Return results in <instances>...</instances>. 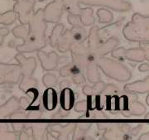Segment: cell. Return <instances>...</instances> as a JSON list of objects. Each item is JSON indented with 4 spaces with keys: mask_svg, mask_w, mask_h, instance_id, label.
Returning <instances> with one entry per match:
<instances>
[{
    "mask_svg": "<svg viewBox=\"0 0 149 140\" xmlns=\"http://www.w3.org/2000/svg\"><path fill=\"white\" fill-rule=\"evenodd\" d=\"M28 25L29 29L24 42L16 47L17 51L20 53H32L42 50L47 45L46 37L47 26L43 17L42 11H37Z\"/></svg>",
    "mask_w": 149,
    "mask_h": 140,
    "instance_id": "cell-1",
    "label": "cell"
},
{
    "mask_svg": "<svg viewBox=\"0 0 149 140\" xmlns=\"http://www.w3.org/2000/svg\"><path fill=\"white\" fill-rule=\"evenodd\" d=\"M123 34L131 42H148V17L142 16L139 13L134 14L132 21L123 28Z\"/></svg>",
    "mask_w": 149,
    "mask_h": 140,
    "instance_id": "cell-2",
    "label": "cell"
},
{
    "mask_svg": "<svg viewBox=\"0 0 149 140\" xmlns=\"http://www.w3.org/2000/svg\"><path fill=\"white\" fill-rule=\"evenodd\" d=\"M99 31L100 28L97 26H94L91 27L89 35H87V49L91 54L95 56L96 57L104 56L105 55L112 52L119 43L118 39L115 38H111L104 42H102Z\"/></svg>",
    "mask_w": 149,
    "mask_h": 140,
    "instance_id": "cell-3",
    "label": "cell"
},
{
    "mask_svg": "<svg viewBox=\"0 0 149 140\" xmlns=\"http://www.w3.org/2000/svg\"><path fill=\"white\" fill-rule=\"evenodd\" d=\"M95 62L108 77L115 81L124 82L130 80L132 76L131 71L128 68L113 60L104 56H98L95 58Z\"/></svg>",
    "mask_w": 149,
    "mask_h": 140,
    "instance_id": "cell-4",
    "label": "cell"
},
{
    "mask_svg": "<svg viewBox=\"0 0 149 140\" xmlns=\"http://www.w3.org/2000/svg\"><path fill=\"white\" fill-rule=\"evenodd\" d=\"M87 32L84 27L79 25H73L70 30H66L64 33H61L57 38L56 48L61 52H66L70 47L76 42H83L87 38Z\"/></svg>",
    "mask_w": 149,
    "mask_h": 140,
    "instance_id": "cell-5",
    "label": "cell"
},
{
    "mask_svg": "<svg viewBox=\"0 0 149 140\" xmlns=\"http://www.w3.org/2000/svg\"><path fill=\"white\" fill-rule=\"evenodd\" d=\"M112 56L118 59H127L136 62H141L145 60H148V51H146L142 47L132 48L125 50L124 48L113 49L112 51Z\"/></svg>",
    "mask_w": 149,
    "mask_h": 140,
    "instance_id": "cell-6",
    "label": "cell"
},
{
    "mask_svg": "<svg viewBox=\"0 0 149 140\" xmlns=\"http://www.w3.org/2000/svg\"><path fill=\"white\" fill-rule=\"evenodd\" d=\"M0 66L5 73H1L0 75V84L3 83H17L22 76L21 68L19 65L15 64H1Z\"/></svg>",
    "mask_w": 149,
    "mask_h": 140,
    "instance_id": "cell-7",
    "label": "cell"
},
{
    "mask_svg": "<svg viewBox=\"0 0 149 140\" xmlns=\"http://www.w3.org/2000/svg\"><path fill=\"white\" fill-rule=\"evenodd\" d=\"M37 56L41 62L42 67L46 70H53L58 66L60 57L55 52H52L49 54L42 52V50L37 51Z\"/></svg>",
    "mask_w": 149,
    "mask_h": 140,
    "instance_id": "cell-8",
    "label": "cell"
},
{
    "mask_svg": "<svg viewBox=\"0 0 149 140\" xmlns=\"http://www.w3.org/2000/svg\"><path fill=\"white\" fill-rule=\"evenodd\" d=\"M15 59L18 61L20 68H21L22 75H27V76H32V74L37 67V62L34 57L27 58L24 56L22 53L18 52L16 55Z\"/></svg>",
    "mask_w": 149,
    "mask_h": 140,
    "instance_id": "cell-9",
    "label": "cell"
},
{
    "mask_svg": "<svg viewBox=\"0 0 149 140\" xmlns=\"http://www.w3.org/2000/svg\"><path fill=\"white\" fill-rule=\"evenodd\" d=\"M74 101H75V95L73 90L69 87L63 88L61 90L60 95L61 109L63 111L70 112V109L74 107Z\"/></svg>",
    "mask_w": 149,
    "mask_h": 140,
    "instance_id": "cell-10",
    "label": "cell"
},
{
    "mask_svg": "<svg viewBox=\"0 0 149 140\" xmlns=\"http://www.w3.org/2000/svg\"><path fill=\"white\" fill-rule=\"evenodd\" d=\"M42 100L43 107L46 110L53 111L57 106V103H58L57 92L52 87H48L43 92Z\"/></svg>",
    "mask_w": 149,
    "mask_h": 140,
    "instance_id": "cell-11",
    "label": "cell"
},
{
    "mask_svg": "<svg viewBox=\"0 0 149 140\" xmlns=\"http://www.w3.org/2000/svg\"><path fill=\"white\" fill-rule=\"evenodd\" d=\"M124 91L129 93H139L145 94L148 92V76L143 81H138L128 84L124 86Z\"/></svg>",
    "mask_w": 149,
    "mask_h": 140,
    "instance_id": "cell-12",
    "label": "cell"
},
{
    "mask_svg": "<svg viewBox=\"0 0 149 140\" xmlns=\"http://www.w3.org/2000/svg\"><path fill=\"white\" fill-rule=\"evenodd\" d=\"M87 70V77L91 83H96L100 81V75L97 70V65L95 61H90L86 65Z\"/></svg>",
    "mask_w": 149,
    "mask_h": 140,
    "instance_id": "cell-13",
    "label": "cell"
},
{
    "mask_svg": "<svg viewBox=\"0 0 149 140\" xmlns=\"http://www.w3.org/2000/svg\"><path fill=\"white\" fill-rule=\"evenodd\" d=\"M106 109L109 112H117L120 110L119 108V97L112 94V95H107L106 99Z\"/></svg>",
    "mask_w": 149,
    "mask_h": 140,
    "instance_id": "cell-14",
    "label": "cell"
},
{
    "mask_svg": "<svg viewBox=\"0 0 149 140\" xmlns=\"http://www.w3.org/2000/svg\"><path fill=\"white\" fill-rule=\"evenodd\" d=\"M146 111V108L143 105V104L138 102V101H133L129 104V109L128 112H130L128 114V116L130 115H142Z\"/></svg>",
    "mask_w": 149,
    "mask_h": 140,
    "instance_id": "cell-15",
    "label": "cell"
},
{
    "mask_svg": "<svg viewBox=\"0 0 149 140\" xmlns=\"http://www.w3.org/2000/svg\"><path fill=\"white\" fill-rule=\"evenodd\" d=\"M63 29H64V25L63 24H58L53 28L52 35L48 38V42L51 45L52 47L56 48V44L57 38L60 36V34L62 32Z\"/></svg>",
    "mask_w": 149,
    "mask_h": 140,
    "instance_id": "cell-16",
    "label": "cell"
},
{
    "mask_svg": "<svg viewBox=\"0 0 149 140\" xmlns=\"http://www.w3.org/2000/svg\"><path fill=\"white\" fill-rule=\"evenodd\" d=\"M37 80H35L32 76L22 75L21 83L19 86V89L23 92H26L27 89L33 87V86H37Z\"/></svg>",
    "mask_w": 149,
    "mask_h": 140,
    "instance_id": "cell-17",
    "label": "cell"
},
{
    "mask_svg": "<svg viewBox=\"0 0 149 140\" xmlns=\"http://www.w3.org/2000/svg\"><path fill=\"white\" fill-rule=\"evenodd\" d=\"M80 72V70L73 63H70L69 65H66L63 66L61 70H60V74L61 76L63 77H66V76H69L71 75L73 76L75 74Z\"/></svg>",
    "mask_w": 149,
    "mask_h": 140,
    "instance_id": "cell-18",
    "label": "cell"
},
{
    "mask_svg": "<svg viewBox=\"0 0 149 140\" xmlns=\"http://www.w3.org/2000/svg\"><path fill=\"white\" fill-rule=\"evenodd\" d=\"M28 27H27V24H22V26H17L15 28L13 29V35L18 38H22L23 41L26 39L28 32Z\"/></svg>",
    "mask_w": 149,
    "mask_h": 140,
    "instance_id": "cell-19",
    "label": "cell"
},
{
    "mask_svg": "<svg viewBox=\"0 0 149 140\" xmlns=\"http://www.w3.org/2000/svg\"><path fill=\"white\" fill-rule=\"evenodd\" d=\"M16 20V14L13 12H8L3 16L0 15V23H3L5 25H10Z\"/></svg>",
    "mask_w": 149,
    "mask_h": 140,
    "instance_id": "cell-20",
    "label": "cell"
},
{
    "mask_svg": "<svg viewBox=\"0 0 149 140\" xmlns=\"http://www.w3.org/2000/svg\"><path fill=\"white\" fill-rule=\"evenodd\" d=\"M43 84L46 86H56L57 83V78L53 74H47L43 76Z\"/></svg>",
    "mask_w": 149,
    "mask_h": 140,
    "instance_id": "cell-21",
    "label": "cell"
},
{
    "mask_svg": "<svg viewBox=\"0 0 149 140\" xmlns=\"http://www.w3.org/2000/svg\"><path fill=\"white\" fill-rule=\"evenodd\" d=\"M74 109H75L77 112H84L85 110H87L86 100L77 103V104L74 105Z\"/></svg>",
    "mask_w": 149,
    "mask_h": 140,
    "instance_id": "cell-22",
    "label": "cell"
},
{
    "mask_svg": "<svg viewBox=\"0 0 149 140\" xmlns=\"http://www.w3.org/2000/svg\"><path fill=\"white\" fill-rule=\"evenodd\" d=\"M72 77H73V81H74V82L75 84H77V85H80V84H81V83H83V82H85V81L84 75H82L80 72L74 75Z\"/></svg>",
    "mask_w": 149,
    "mask_h": 140,
    "instance_id": "cell-23",
    "label": "cell"
},
{
    "mask_svg": "<svg viewBox=\"0 0 149 140\" xmlns=\"http://www.w3.org/2000/svg\"><path fill=\"white\" fill-rule=\"evenodd\" d=\"M42 114V111H36V110H33V111H31L30 113L28 114L27 115V118H40Z\"/></svg>",
    "mask_w": 149,
    "mask_h": 140,
    "instance_id": "cell-24",
    "label": "cell"
},
{
    "mask_svg": "<svg viewBox=\"0 0 149 140\" xmlns=\"http://www.w3.org/2000/svg\"><path fill=\"white\" fill-rule=\"evenodd\" d=\"M9 33V30L7 28V27H3V28H0V45L3 43V37L7 36L8 34Z\"/></svg>",
    "mask_w": 149,
    "mask_h": 140,
    "instance_id": "cell-25",
    "label": "cell"
},
{
    "mask_svg": "<svg viewBox=\"0 0 149 140\" xmlns=\"http://www.w3.org/2000/svg\"><path fill=\"white\" fill-rule=\"evenodd\" d=\"M23 128H24L23 124H13V129L15 132H21Z\"/></svg>",
    "mask_w": 149,
    "mask_h": 140,
    "instance_id": "cell-26",
    "label": "cell"
},
{
    "mask_svg": "<svg viewBox=\"0 0 149 140\" xmlns=\"http://www.w3.org/2000/svg\"><path fill=\"white\" fill-rule=\"evenodd\" d=\"M139 70L140 71H143V72L148 71V63H145V64L140 65L139 66Z\"/></svg>",
    "mask_w": 149,
    "mask_h": 140,
    "instance_id": "cell-27",
    "label": "cell"
},
{
    "mask_svg": "<svg viewBox=\"0 0 149 140\" xmlns=\"http://www.w3.org/2000/svg\"><path fill=\"white\" fill-rule=\"evenodd\" d=\"M139 139H148V133H146L145 134L142 135Z\"/></svg>",
    "mask_w": 149,
    "mask_h": 140,
    "instance_id": "cell-28",
    "label": "cell"
},
{
    "mask_svg": "<svg viewBox=\"0 0 149 140\" xmlns=\"http://www.w3.org/2000/svg\"><path fill=\"white\" fill-rule=\"evenodd\" d=\"M148 99H149V96H148V95L147 100H146V102H147V104H148Z\"/></svg>",
    "mask_w": 149,
    "mask_h": 140,
    "instance_id": "cell-29",
    "label": "cell"
}]
</instances>
